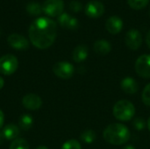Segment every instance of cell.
<instances>
[{
	"instance_id": "6da1fadb",
	"label": "cell",
	"mask_w": 150,
	"mask_h": 149,
	"mask_svg": "<svg viewBox=\"0 0 150 149\" xmlns=\"http://www.w3.org/2000/svg\"><path fill=\"white\" fill-rule=\"evenodd\" d=\"M57 26L51 18L41 17L33 20L28 34L32 44L39 49H46L53 45L56 38Z\"/></svg>"
},
{
	"instance_id": "7a4b0ae2",
	"label": "cell",
	"mask_w": 150,
	"mask_h": 149,
	"mask_svg": "<svg viewBox=\"0 0 150 149\" xmlns=\"http://www.w3.org/2000/svg\"><path fill=\"white\" fill-rule=\"evenodd\" d=\"M104 139L106 142L112 145H123L127 143L130 138V132L128 128L119 123L109 125L103 133Z\"/></svg>"
},
{
	"instance_id": "3957f363",
	"label": "cell",
	"mask_w": 150,
	"mask_h": 149,
	"mask_svg": "<svg viewBox=\"0 0 150 149\" xmlns=\"http://www.w3.org/2000/svg\"><path fill=\"white\" fill-rule=\"evenodd\" d=\"M112 112L117 119L120 121H128L134 118L135 107L128 100H120L114 105Z\"/></svg>"
},
{
	"instance_id": "277c9868",
	"label": "cell",
	"mask_w": 150,
	"mask_h": 149,
	"mask_svg": "<svg viewBox=\"0 0 150 149\" xmlns=\"http://www.w3.org/2000/svg\"><path fill=\"white\" fill-rule=\"evenodd\" d=\"M18 68V61L12 54H5L0 58V73L5 76L12 75Z\"/></svg>"
},
{
	"instance_id": "5b68a950",
	"label": "cell",
	"mask_w": 150,
	"mask_h": 149,
	"mask_svg": "<svg viewBox=\"0 0 150 149\" xmlns=\"http://www.w3.org/2000/svg\"><path fill=\"white\" fill-rule=\"evenodd\" d=\"M42 6V11L49 17H59L62 14L64 2L62 0H46Z\"/></svg>"
},
{
	"instance_id": "8992f818",
	"label": "cell",
	"mask_w": 150,
	"mask_h": 149,
	"mask_svg": "<svg viewBox=\"0 0 150 149\" xmlns=\"http://www.w3.org/2000/svg\"><path fill=\"white\" fill-rule=\"evenodd\" d=\"M53 72L59 78L69 79L75 73V68L71 63L68 61H59L54 65Z\"/></svg>"
},
{
	"instance_id": "52a82bcc",
	"label": "cell",
	"mask_w": 150,
	"mask_h": 149,
	"mask_svg": "<svg viewBox=\"0 0 150 149\" xmlns=\"http://www.w3.org/2000/svg\"><path fill=\"white\" fill-rule=\"evenodd\" d=\"M135 71L142 78H150V54L141 55L136 60Z\"/></svg>"
},
{
	"instance_id": "ba28073f",
	"label": "cell",
	"mask_w": 150,
	"mask_h": 149,
	"mask_svg": "<svg viewBox=\"0 0 150 149\" xmlns=\"http://www.w3.org/2000/svg\"><path fill=\"white\" fill-rule=\"evenodd\" d=\"M125 42L128 48L131 50H137L142 43V36L136 29L129 30L125 37Z\"/></svg>"
},
{
	"instance_id": "9c48e42d",
	"label": "cell",
	"mask_w": 150,
	"mask_h": 149,
	"mask_svg": "<svg viewBox=\"0 0 150 149\" xmlns=\"http://www.w3.org/2000/svg\"><path fill=\"white\" fill-rule=\"evenodd\" d=\"M85 14L92 18H97L102 16L105 12V6L104 4L97 0L90 1L84 8Z\"/></svg>"
},
{
	"instance_id": "30bf717a",
	"label": "cell",
	"mask_w": 150,
	"mask_h": 149,
	"mask_svg": "<svg viewBox=\"0 0 150 149\" xmlns=\"http://www.w3.org/2000/svg\"><path fill=\"white\" fill-rule=\"evenodd\" d=\"M8 44L16 50H26L29 47V42L26 38L18 33H11L7 39Z\"/></svg>"
},
{
	"instance_id": "8fae6325",
	"label": "cell",
	"mask_w": 150,
	"mask_h": 149,
	"mask_svg": "<svg viewBox=\"0 0 150 149\" xmlns=\"http://www.w3.org/2000/svg\"><path fill=\"white\" fill-rule=\"evenodd\" d=\"M22 104L25 108L31 111H35L41 107L42 100L38 95L33 93H29L23 97Z\"/></svg>"
},
{
	"instance_id": "7c38bea8",
	"label": "cell",
	"mask_w": 150,
	"mask_h": 149,
	"mask_svg": "<svg viewBox=\"0 0 150 149\" xmlns=\"http://www.w3.org/2000/svg\"><path fill=\"white\" fill-rule=\"evenodd\" d=\"M58 22L62 27L69 29V30H76L78 28V20L75 18L70 16L68 13H62L58 17Z\"/></svg>"
},
{
	"instance_id": "4fadbf2b",
	"label": "cell",
	"mask_w": 150,
	"mask_h": 149,
	"mask_svg": "<svg viewBox=\"0 0 150 149\" xmlns=\"http://www.w3.org/2000/svg\"><path fill=\"white\" fill-rule=\"evenodd\" d=\"M105 28L110 33L117 34L123 28V21L118 16H112L106 20Z\"/></svg>"
},
{
	"instance_id": "5bb4252c",
	"label": "cell",
	"mask_w": 150,
	"mask_h": 149,
	"mask_svg": "<svg viewBox=\"0 0 150 149\" xmlns=\"http://www.w3.org/2000/svg\"><path fill=\"white\" fill-rule=\"evenodd\" d=\"M120 87H121L122 90L127 94L133 95L138 91V83H137L136 80H134L131 76L125 77L120 82Z\"/></svg>"
},
{
	"instance_id": "9a60e30c",
	"label": "cell",
	"mask_w": 150,
	"mask_h": 149,
	"mask_svg": "<svg viewBox=\"0 0 150 149\" xmlns=\"http://www.w3.org/2000/svg\"><path fill=\"white\" fill-rule=\"evenodd\" d=\"M89 50L86 45L81 44L76 47L72 53V58L76 62H82L88 57Z\"/></svg>"
},
{
	"instance_id": "2e32d148",
	"label": "cell",
	"mask_w": 150,
	"mask_h": 149,
	"mask_svg": "<svg viewBox=\"0 0 150 149\" xmlns=\"http://www.w3.org/2000/svg\"><path fill=\"white\" fill-rule=\"evenodd\" d=\"M94 51L100 55H105L112 50V46L109 41L105 40H98L94 43Z\"/></svg>"
},
{
	"instance_id": "e0dca14e",
	"label": "cell",
	"mask_w": 150,
	"mask_h": 149,
	"mask_svg": "<svg viewBox=\"0 0 150 149\" xmlns=\"http://www.w3.org/2000/svg\"><path fill=\"white\" fill-rule=\"evenodd\" d=\"M3 133L5 137V140L14 141L19 134V127L14 124H8L4 126Z\"/></svg>"
},
{
	"instance_id": "ac0fdd59",
	"label": "cell",
	"mask_w": 150,
	"mask_h": 149,
	"mask_svg": "<svg viewBox=\"0 0 150 149\" xmlns=\"http://www.w3.org/2000/svg\"><path fill=\"white\" fill-rule=\"evenodd\" d=\"M33 124V119L29 114H24L22 115L18 119V127L24 131L29 130Z\"/></svg>"
},
{
	"instance_id": "d6986e66",
	"label": "cell",
	"mask_w": 150,
	"mask_h": 149,
	"mask_svg": "<svg viewBox=\"0 0 150 149\" xmlns=\"http://www.w3.org/2000/svg\"><path fill=\"white\" fill-rule=\"evenodd\" d=\"M25 9L31 16H39L42 12V6L37 2H30L27 4Z\"/></svg>"
},
{
	"instance_id": "ffe728a7",
	"label": "cell",
	"mask_w": 150,
	"mask_h": 149,
	"mask_svg": "<svg viewBox=\"0 0 150 149\" xmlns=\"http://www.w3.org/2000/svg\"><path fill=\"white\" fill-rule=\"evenodd\" d=\"M96 138H97L96 133L92 130H85L80 135V139L82 140V141L87 144L93 143L96 141Z\"/></svg>"
},
{
	"instance_id": "44dd1931",
	"label": "cell",
	"mask_w": 150,
	"mask_h": 149,
	"mask_svg": "<svg viewBox=\"0 0 150 149\" xmlns=\"http://www.w3.org/2000/svg\"><path fill=\"white\" fill-rule=\"evenodd\" d=\"M9 149H29V144L25 139L18 138L11 142Z\"/></svg>"
},
{
	"instance_id": "7402d4cb",
	"label": "cell",
	"mask_w": 150,
	"mask_h": 149,
	"mask_svg": "<svg viewBox=\"0 0 150 149\" xmlns=\"http://www.w3.org/2000/svg\"><path fill=\"white\" fill-rule=\"evenodd\" d=\"M149 0H127L129 6L134 10H141L147 6Z\"/></svg>"
},
{
	"instance_id": "603a6c76",
	"label": "cell",
	"mask_w": 150,
	"mask_h": 149,
	"mask_svg": "<svg viewBox=\"0 0 150 149\" xmlns=\"http://www.w3.org/2000/svg\"><path fill=\"white\" fill-rule=\"evenodd\" d=\"M62 149H82V148L76 140H69L62 145Z\"/></svg>"
},
{
	"instance_id": "cb8c5ba5",
	"label": "cell",
	"mask_w": 150,
	"mask_h": 149,
	"mask_svg": "<svg viewBox=\"0 0 150 149\" xmlns=\"http://www.w3.org/2000/svg\"><path fill=\"white\" fill-rule=\"evenodd\" d=\"M142 97L144 105H146L147 106H150V83L144 88Z\"/></svg>"
},
{
	"instance_id": "d4e9b609",
	"label": "cell",
	"mask_w": 150,
	"mask_h": 149,
	"mask_svg": "<svg viewBox=\"0 0 150 149\" xmlns=\"http://www.w3.org/2000/svg\"><path fill=\"white\" fill-rule=\"evenodd\" d=\"M133 126L136 130L142 131L145 128L146 126V123L144 121V119L142 118H136L134 119V122H133Z\"/></svg>"
},
{
	"instance_id": "484cf974",
	"label": "cell",
	"mask_w": 150,
	"mask_h": 149,
	"mask_svg": "<svg viewBox=\"0 0 150 149\" xmlns=\"http://www.w3.org/2000/svg\"><path fill=\"white\" fill-rule=\"evenodd\" d=\"M69 8L71 11L73 12H79L82 9H83V5L80 2L78 1H71L69 4Z\"/></svg>"
},
{
	"instance_id": "4316f807",
	"label": "cell",
	"mask_w": 150,
	"mask_h": 149,
	"mask_svg": "<svg viewBox=\"0 0 150 149\" xmlns=\"http://www.w3.org/2000/svg\"><path fill=\"white\" fill-rule=\"evenodd\" d=\"M4 115L2 110L0 109V128L4 126Z\"/></svg>"
},
{
	"instance_id": "83f0119b",
	"label": "cell",
	"mask_w": 150,
	"mask_h": 149,
	"mask_svg": "<svg viewBox=\"0 0 150 149\" xmlns=\"http://www.w3.org/2000/svg\"><path fill=\"white\" fill-rule=\"evenodd\" d=\"M146 43H147L148 47L150 48V30L149 31V32L147 33V36H146Z\"/></svg>"
},
{
	"instance_id": "f1b7e54d",
	"label": "cell",
	"mask_w": 150,
	"mask_h": 149,
	"mask_svg": "<svg viewBox=\"0 0 150 149\" xmlns=\"http://www.w3.org/2000/svg\"><path fill=\"white\" fill-rule=\"evenodd\" d=\"M5 140V137L4 135V133H3V130L0 131V145H2L4 143V141Z\"/></svg>"
},
{
	"instance_id": "f546056e",
	"label": "cell",
	"mask_w": 150,
	"mask_h": 149,
	"mask_svg": "<svg viewBox=\"0 0 150 149\" xmlns=\"http://www.w3.org/2000/svg\"><path fill=\"white\" fill-rule=\"evenodd\" d=\"M4 79L0 76V90L4 87Z\"/></svg>"
},
{
	"instance_id": "4dcf8cb0",
	"label": "cell",
	"mask_w": 150,
	"mask_h": 149,
	"mask_svg": "<svg viewBox=\"0 0 150 149\" xmlns=\"http://www.w3.org/2000/svg\"><path fill=\"white\" fill-rule=\"evenodd\" d=\"M122 149H135V148L134 146H132V145H127V146L124 147Z\"/></svg>"
},
{
	"instance_id": "1f68e13d",
	"label": "cell",
	"mask_w": 150,
	"mask_h": 149,
	"mask_svg": "<svg viewBox=\"0 0 150 149\" xmlns=\"http://www.w3.org/2000/svg\"><path fill=\"white\" fill-rule=\"evenodd\" d=\"M35 149H48L47 147H45V146H39L38 148H36Z\"/></svg>"
},
{
	"instance_id": "d6a6232c",
	"label": "cell",
	"mask_w": 150,
	"mask_h": 149,
	"mask_svg": "<svg viewBox=\"0 0 150 149\" xmlns=\"http://www.w3.org/2000/svg\"><path fill=\"white\" fill-rule=\"evenodd\" d=\"M147 126H148V127H149V131H150V118H149V120H148Z\"/></svg>"
},
{
	"instance_id": "836d02e7",
	"label": "cell",
	"mask_w": 150,
	"mask_h": 149,
	"mask_svg": "<svg viewBox=\"0 0 150 149\" xmlns=\"http://www.w3.org/2000/svg\"><path fill=\"white\" fill-rule=\"evenodd\" d=\"M149 14H150V8H149Z\"/></svg>"
}]
</instances>
